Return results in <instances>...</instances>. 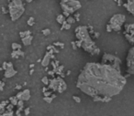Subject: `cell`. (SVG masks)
Here are the masks:
<instances>
[{"label":"cell","mask_w":134,"mask_h":116,"mask_svg":"<svg viewBox=\"0 0 134 116\" xmlns=\"http://www.w3.org/2000/svg\"><path fill=\"white\" fill-rule=\"evenodd\" d=\"M127 84V80L117 69L107 63L89 62L80 71L76 87L95 101L108 102L120 94Z\"/></svg>","instance_id":"cell-1"},{"label":"cell","mask_w":134,"mask_h":116,"mask_svg":"<svg viewBox=\"0 0 134 116\" xmlns=\"http://www.w3.org/2000/svg\"><path fill=\"white\" fill-rule=\"evenodd\" d=\"M25 7L21 0H13L8 3V12L12 21L18 20L24 14Z\"/></svg>","instance_id":"cell-2"},{"label":"cell","mask_w":134,"mask_h":116,"mask_svg":"<svg viewBox=\"0 0 134 116\" xmlns=\"http://www.w3.org/2000/svg\"><path fill=\"white\" fill-rule=\"evenodd\" d=\"M60 5L63 11V16L65 17L76 12L82 7L81 3L78 0H61Z\"/></svg>","instance_id":"cell-3"},{"label":"cell","mask_w":134,"mask_h":116,"mask_svg":"<svg viewBox=\"0 0 134 116\" xmlns=\"http://www.w3.org/2000/svg\"><path fill=\"white\" fill-rule=\"evenodd\" d=\"M125 19H126V17H125L124 15L116 14L110 18L108 25L111 27L112 31L118 32V31H120V29H121V27H122V25L124 24Z\"/></svg>","instance_id":"cell-4"},{"label":"cell","mask_w":134,"mask_h":116,"mask_svg":"<svg viewBox=\"0 0 134 116\" xmlns=\"http://www.w3.org/2000/svg\"><path fill=\"white\" fill-rule=\"evenodd\" d=\"M126 68L129 74L134 75V47L130 48L126 58Z\"/></svg>","instance_id":"cell-5"},{"label":"cell","mask_w":134,"mask_h":116,"mask_svg":"<svg viewBox=\"0 0 134 116\" xmlns=\"http://www.w3.org/2000/svg\"><path fill=\"white\" fill-rule=\"evenodd\" d=\"M50 88L53 89L55 91H59V92H62L64 91L66 89V84H65L64 81L61 78L53 79L52 81H50Z\"/></svg>","instance_id":"cell-6"},{"label":"cell","mask_w":134,"mask_h":116,"mask_svg":"<svg viewBox=\"0 0 134 116\" xmlns=\"http://www.w3.org/2000/svg\"><path fill=\"white\" fill-rule=\"evenodd\" d=\"M102 62H103V63L109 64V65L115 67L117 69H120V59H119V58L116 57V56H114V55L108 54V53L104 54L103 57H102Z\"/></svg>","instance_id":"cell-7"},{"label":"cell","mask_w":134,"mask_h":116,"mask_svg":"<svg viewBox=\"0 0 134 116\" xmlns=\"http://www.w3.org/2000/svg\"><path fill=\"white\" fill-rule=\"evenodd\" d=\"M17 73V71L13 69V65L11 62L7 63V68H6V72H5V77L6 78H10L14 76L15 74Z\"/></svg>","instance_id":"cell-8"},{"label":"cell","mask_w":134,"mask_h":116,"mask_svg":"<svg viewBox=\"0 0 134 116\" xmlns=\"http://www.w3.org/2000/svg\"><path fill=\"white\" fill-rule=\"evenodd\" d=\"M123 7L129 13L134 16V0H127V2L123 4Z\"/></svg>","instance_id":"cell-9"},{"label":"cell","mask_w":134,"mask_h":116,"mask_svg":"<svg viewBox=\"0 0 134 116\" xmlns=\"http://www.w3.org/2000/svg\"><path fill=\"white\" fill-rule=\"evenodd\" d=\"M17 98L21 100V101H28L30 98V92H29V90H24L23 91H20L17 95Z\"/></svg>","instance_id":"cell-10"},{"label":"cell","mask_w":134,"mask_h":116,"mask_svg":"<svg viewBox=\"0 0 134 116\" xmlns=\"http://www.w3.org/2000/svg\"><path fill=\"white\" fill-rule=\"evenodd\" d=\"M124 33L129 34L134 36V25L133 24H127L125 25V32Z\"/></svg>","instance_id":"cell-11"},{"label":"cell","mask_w":134,"mask_h":116,"mask_svg":"<svg viewBox=\"0 0 134 116\" xmlns=\"http://www.w3.org/2000/svg\"><path fill=\"white\" fill-rule=\"evenodd\" d=\"M53 58V56L50 54V53H47L46 54V56L44 57V59H43L42 62H41V64H42V66H48L49 63H50V60L51 59Z\"/></svg>","instance_id":"cell-12"},{"label":"cell","mask_w":134,"mask_h":116,"mask_svg":"<svg viewBox=\"0 0 134 116\" xmlns=\"http://www.w3.org/2000/svg\"><path fill=\"white\" fill-rule=\"evenodd\" d=\"M31 41H32V37H31L30 35L22 38V42H23V45H25V46L29 45L31 43Z\"/></svg>","instance_id":"cell-13"},{"label":"cell","mask_w":134,"mask_h":116,"mask_svg":"<svg viewBox=\"0 0 134 116\" xmlns=\"http://www.w3.org/2000/svg\"><path fill=\"white\" fill-rule=\"evenodd\" d=\"M66 21V18H65V17L63 16V15H59L57 17V22L58 23H60V24H63L64 22Z\"/></svg>","instance_id":"cell-14"},{"label":"cell","mask_w":134,"mask_h":116,"mask_svg":"<svg viewBox=\"0 0 134 116\" xmlns=\"http://www.w3.org/2000/svg\"><path fill=\"white\" fill-rule=\"evenodd\" d=\"M12 48L14 50H20V49H21V46L19 45V44H18V43H13Z\"/></svg>","instance_id":"cell-15"},{"label":"cell","mask_w":134,"mask_h":116,"mask_svg":"<svg viewBox=\"0 0 134 116\" xmlns=\"http://www.w3.org/2000/svg\"><path fill=\"white\" fill-rule=\"evenodd\" d=\"M30 35V31L29 30H27L25 32H20V37L21 38H24V37H27V36H29Z\"/></svg>","instance_id":"cell-16"},{"label":"cell","mask_w":134,"mask_h":116,"mask_svg":"<svg viewBox=\"0 0 134 116\" xmlns=\"http://www.w3.org/2000/svg\"><path fill=\"white\" fill-rule=\"evenodd\" d=\"M70 28H71V25H70L69 23H67V22L65 21L64 23L62 24V29H69Z\"/></svg>","instance_id":"cell-17"},{"label":"cell","mask_w":134,"mask_h":116,"mask_svg":"<svg viewBox=\"0 0 134 116\" xmlns=\"http://www.w3.org/2000/svg\"><path fill=\"white\" fill-rule=\"evenodd\" d=\"M74 21H75V20H74V17H69L66 19V22L67 23H69L70 25H71L72 23H74Z\"/></svg>","instance_id":"cell-18"},{"label":"cell","mask_w":134,"mask_h":116,"mask_svg":"<svg viewBox=\"0 0 134 116\" xmlns=\"http://www.w3.org/2000/svg\"><path fill=\"white\" fill-rule=\"evenodd\" d=\"M34 23H35V20H34L33 17L29 18V20H28V25H29V26H33Z\"/></svg>","instance_id":"cell-19"},{"label":"cell","mask_w":134,"mask_h":116,"mask_svg":"<svg viewBox=\"0 0 134 116\" xmlns=\"http://www.w3.org/2000/svg\"><path fill=\"white\" fill-rule=\"evenodd\" d=\"M17 99H18L17 97H12L11 99H10V101H11V102H12V104H13V105H17V104H18Z\"/></svg>","instance_id":"cell-20"},{"label":"cell","mask_w":134,"mask_h":116,"mask_svg":"<svg viewBox=\"0 0 134 116\" xmlns=\"http://www.w3.org/2000/svg\"><path fill=\"white\" fill-rule=\"evenodd\" d=\"M42 33H43V35H49V34H51V30L50 29H43L42 30Z\"/></svg>","instance_id":"cell-21"},{"label":"cell","mask_w":134,"mask_h":116,"mask_svg":"<svg viewBox=\"0 0 134 116\" xmlns=\"http://www.w3.org/2000/svg\"><path fill=\"white\" fill-rule=\"evenodd\" d=\"M42 82L44 83V84H46V85H47V84H49L48 78H47V77H44V78L42 79Z\"/></svg>","instance_id":"cell-22"},{"label":"cell","mask_w":134,"mask_h":116,"mask_svg":"<svg viewBox=\"0 0 134 116\" xmlns=\"http://www.w3.org/2000/svg\"><path fill=\"white\" fill-rule=\"evenodd\" d=\"M73 99H74L76 102H81V99H80L78 96H74V97H73Z\"/></svg>","instance_id":"cell-23"},{"label":"cell","mask_w":134,"mask_h":116,"mask_svg":"<svg viewBox=\"0 0 134 116\" xmlns=\"http://www.w3.org/2000/svg\"><path fill=\"white\" fill-rule=\"evenodd\" d=\"M29 108H28V109H26V112H25V114H26V115H28V114H29Z\"/></svg>","instance_id":"cell-24"},{"label":"cell","mask_w":134,"mask_h":116,"mask_svg":"<svg viewBox=\"0 0 134 116\" xmlns=\"http://www.w3.org/2000/svg\"><path fill=\"white\" fill-rule=\"evenodd\" d=\"M34 0H26V2L27 3H31V2H33Z\"/></svg>","instance_id":"cell-25"}]
</instances>
